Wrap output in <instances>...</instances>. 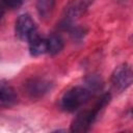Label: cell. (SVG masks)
<instances>
[{
  "label": "cell",
  "instance_id": "cell-1",
  "mask_svg": "<svg viewBox=\"0 0 133 133\" xmlns=\"http://www.w3.org/2000/svg\"><path fill=\"white\" fill-rule=\"evenodd\" d=\"M110 100H111L110 94H104L98 100V102L94 105V107L91 109L81 111L73 119L72 125H71V131L72 132H76V133L87 132L90 129L91 125L97 119L100 111L103 110L107 106V104H109Z\"/></svg>",
  "mask_w": 133,
  "mask_h": 133
},
{
  "label": "cell",
  "instance_id": "cell-2",
  "mask_svg": "<svg viewBox=\"0 0 133 133\" xmlns=\"http://www.w3.org/2000/svg\"><path fill=\"white\" fill-rule=\"evenodd\" d=\"M90 98V90L82 86H75L65 91L61 98L60 106L68 112H74L83 106Z\"/></svg>",
  "mask_w": 133,
  "mask_h": 133
},
{
  "label": "cell",
  "instance_id": "cell-3",
  "mask_svg": "<svg viewBox=\"0 0 133 133\" xmlns=\"http://www.w3.org/2000/svg\"><path fill=\"white\" fill-rule=\"evenodd\" d=\"M94 0H71L64 7L62 12V26L70 29L73 22L82 17L88 7L92 4Z\"/></svg>",
  "mask_w": 133,
  "mask_h": 133
},
{
  "label": "cell",
  "instance_id": "cell-4",
  "mask_svg": "<svg viewBox=\"0 0 133 133\" xmlns=\"http://www.w3.org/2000/svg\"><path fill=\"white\" fill-rule=\"evenodd\" d=\"M132 69L127 63H123L116 66L111 75V83L113 87L118 91L127 89L132 84Z\"/></svg>",
  "mask_w": 133,
  "mask_h": 133
},
{
  "label": "cell",
  "instance_id": "cell-5",
  "mask_svg": "<svg viewBox=\"0 0 133 133\" xmlns=\"http://www.w3.org/2000/svg\"><path fill=\"white\" fill-rule=\"evenodd\" d=\"M52 89V83L43 78H32L25 83V90L32 99H38Z\"/></svg>",
  "mask_w": 133,
  "mask_h": 133
},
{
  "label": "cell",
  "instance_id": "cell-6",
  "mask_svg": "<svg viewBox=\"0 0 133 133\" xmlns=\"http://www.w3.org/2000/svg\"><path fill=\"white\" fill-rule=\"evenodd\" d=\"M15 31H16V35L20 39L27 41L28 37L33 32L36 31L35 22L28 14H23V15L19 16V18L16 21Z\"/></svg>",
  "mask_w": 133,
  "mask_h": 133
},
{
  "label": "cell",
  "instance_id": "cell-7",
  "mask_svg": "<svg viewBox=\"0 0 133 133\" xmlns=\"http://www.w3.org/2000/svg\"><path fill=\"white\" fill-rule=\"evenodd\" d=\"M27 42L29 45V52L32 56H39L42 54L47 53L48 51L47 39L44 37H41L36 31L33 32L28 37Z\"/></svg>",
  "mask_w": 133,
  "mask_h": 133
},
{
  "label": "cell",
  "instance_id": "cell-8",
  "mask_svg": "<svg viewBox=\"0 0 133 133\" xmlns=\"http://www.w3.org/2000/svg\"><path fill=\"white\" fill-rule=\"evenodd\" d=\"M18 100V97L10 86L0 85V108L2 107H10Z\"/></svg>",
  "mask_w": 133,
  "mask_h": 133
},
{
  "label": "cell",
  "instance_id": "cell-9",
  "mask_svg": "<svg viewBox=\"0 0 133 133\" xmlns=\"http://www.w3.org/2000/svg\"><path fill=\"white\" fill-rule=\"evenodd\" d=\"M55 6V0H37L36 10L39 18L44 21L51 19Z\"/></svg>",
  "mask_w": 133,
  "mask_h": 133
},
{
  "label": "cell",
  "instance_id": "cell-10",
  "mask_svg": "<svg viewBox=\"0 0 133 133\" xmlns=\"http://www.w3.org/2000/svg\"><path fill=\"white\" fill-rule=\"evenodd\" d=\"M47 47L50 55H56L63 49V41L59 35L53 34L47 39Z\"/></svg>",
  "mask_w": 133,
  "mask_h": 133
},
{
  "label": "cell",
  "instance_id": "cell-11",
  "mask_svg": "<svg viewBox=\"0 0 133 133\" xmlns=\"http://www.w3.org/2000/svg\"><path fill=\"white\" fill-rule=\"evenodd\" d=\"M2 1L6 6L10 8H19L23 3V0H2Z\"/></svg>",
  "mask_w": 133,
  "mask_h": 133
},
{
  "label": "cell",
  "instance_id": "cell-12",
  "mask_svg": "<svg viewBox=\"0 0 133 133\" xmlns=\"http://www.w3.org/2000/svg\"><path fill=\"white\" fill-rule=\"evenodd\" d=\"M3 16H4V8L0 5V20L3 18Z\"/></svg>",
  "mask_w": 133,
  "mask_h": 133
}]
</instances>
